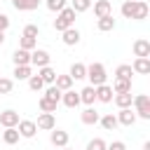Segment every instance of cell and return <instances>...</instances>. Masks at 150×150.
I'll return each instance as SVG.
<instances>
[{"mask_svg":"<svg viewBox=\"0 0 150 150\" xmlns=\"http://www.w3.org/2000/svg\"><path fill=\"white\" fill-rule=\"evenodd\" d=\"M131 105H134L136 117H141V120H150V96L138 94V96L131 98Z\"/></svg>","mask_w":150,"mask_h":150,"instance_id":"2","label":"cell"},{"mask_svg":"<svg viewBox=\"0 0 150 150\" xmlns=\"http://www.w3.org/2000/svg\"><path fill=\"white\" fill-rule=\"evenodd\" d=\"M68 75H70L73 80H84V77H87V66H84V63H73Z\"/></svg>","mask_w":150,"mask_h":150,"instance_id":"28","label":"cell"},{"mask_svg":"<svg viewBox=\"0 0 150 150\" xmlns=\"http://www.w3.org/2000/svg\"><path fill=\"white\" fill-rule=\"evenodd\" d=\"M98 122H101V127L105 129V131H115L120 124H117V115L115 112H105L103 117H98Z\"/></svg>","mask_w":150,"mask_h":150,"instance_id":"19","label":"cell"},{"mask_svg":"<svg viewBox=\"0 0 150 150\" xmlns=\"http://www.w3.org/2000/svg\"><path fill=\"white\" fill-rule=\"evenodd\" d=\"M131 68H134V73H138V75H148V73H150V56H136L134 63H131Z\"/></svg>","mask_w":150,"mask_h":150,"instance_id":"11","label":"cell"},{"mask_svg":"<svg viewBox=\"0 0 150 150\" xmlns=\"http://www.w3.org/2000/svg\"><path fill=\"white\" fill-rule=\"evenodd\" d=\"M91 5H94V14H96V19L112 14V2H110V0H96V2H91Z\"/></svg>","mask_w":150,"mask_h":150,"instance_id":"13","label":"cell"},{"mask_svg":"<svg viewBox=\"0 0 150 150\" xmlns=\"http://www.w3.org/2000/svg\"><path fill=\"white\" fill-rule=\"evenodd\" d=\"M131 75H134L131 63H120V66L115 68V77H127V80H131Z\"/></svg>","mask_w":150,"mask_h":150,"instance_id":"30","label":"cell"},{"mask_svg":"<svg viewBox=\"0 0 150 150\" xmlns=\"http://www.w3.org/2000/svg\"><path fill=\"white\" fill-rule=\"evenodd\" d=\"M14 89V82L9 77H0V94H12Z\"/></svg>","mask_w":150,"mask_h":150,"instance_id":"38","label":"cell"},{"mask_svg":"<svg viewBox=\"0 0 150 150\" xmlns=\"http://www.w3.org/2000/svg\"><path fill=\"white\" fill-rule=\"evenodd\" d=\"M40 2L42 0H12V5H14L16 12H33V9H38Z\"/></svg>","mask_w":150,"mask_h":150,"instance_id":"18","label":"cell"},{"mask_svg":"<svg viewBox=\"0 0 150 150\" xmlns=\"http://www.w3.org/2000/svg\"><path fill=\"white\" fill-rule=\"evenodd\" d=\"M12 61H14V66H30V52L16 49V52L12 54Z\"/></svg>","mask_w":150,"mask_h":150,"instance_id":"21","label":"cell"},{"mask_svg":"<svg viewBox=\"0 0 150 150\" xmlns=\"http://www.w3.org/2000/svg\"><path fill=\"white\" fill-rule=\"evenodd\" d=\"M61 101H63V105H66V108H77V105H80V91L68 89V91H63V94H61Z\"/></svg>","mask_w":150,"mask_h":150,"instance_id":"15","label":"cell"},{"mask_svg":"<svg viewBox=\"0 0 150 150\" xmlns=\"http://www.w3.org/2000/svg\"><path fill=\"white\" fill-rule=\"evenodd\" d=\"M131 91H122V94H115L112 96V101H115V105L117 108H131Z\"/></svg>","mask_w":150,"mask_h":150,"instance_id":"25","label":"cell"},{"mask_svg":"<svg viewBox=\"0 0 150 150\" xmlns=\"http://www.w3.org/2000/svg\"><path fill=\"white\" fill-rule=\"evenodd\" d=\"M61 150H70V148H68V145H66V148H61Z\"/></svg>","mask_w":150,"mask_h":150,"instance_id":"45","label":"cell"},{"mask_svg":"<svg viewBox=\"0 0 150 150\" xmlns=\"http://www.w3.org/2000/svg\"><path fill=\"white\" fill-rule=\"evenodd\" d=\"M98 117H101V115H98V112H96L91 105H87V108L80 112V120H82V124H89V127H91V124H98Z\"/></svg>","mask_w":150,"mask_h":150,"instance_id":"16","label":"cell"},{"mask_svg":"<svg viewBox=\"0 0 150 150\" xmlns=\"http://www.w3.org/2000/svg\"><path fill=\"white\" fill-rule=\"evenodd\" d=\"M23 35H28V38H38V35H40V28H38L35 23H28V26L23 28Z\"/></svg>","mask_w":150,"mask_h":150,"instance_id":"40","label":"cell"},{"mask_svg":"<svg viewBox=\"0 0 150 150\" xmlns=\"http://www.w3.org/2000/svg\"><path fill=\"white\" fill-rule=\"evenodd\" d=\"M28 87H30L33 91H40V89L45 87V82L40 80V75H30V77H28Z\"/></svg>","mask_w":150,"mask_h":150,"instance_id":"37","label":"cell"},{"mask_svg":"<svg viewBox=\"0 0 150 150\" xmlns=\"http://www.w3.org/2000/svg\"><path fill=\"white\" fill-rule=\"evenodd\" d=\"M115 115H117V124H122V127H134L138 120L131 108H120V112H115Z\"/></svg>","mask_w":150,"mask_h":150,"instance_id":"6","label":"cell"},{"mask_svg":"<svg viewBox=\"0 0 150 150\" xmlns=\"http://www.w3.org/2000/svg\"><path fill=\"white\" fill-rule=\"evenodd\" d=\"M16 129H19V136H21V138H33V136L38 134V127H35L33 120H19Z\"/></svg>","mask_w":150,"mask_h":150,"instance_id":"7","label":"cell"},{"mask_svg":"<svg viewBox=\"0 0 150 150\" xmlns=\"http://www.w3.org/2000/svg\"><path fill=\"white\" fill-rule=\"evenodd\" d=\"M19 129L16 127H5V131H2V141L7 143V145H14V143H19Z\"/></svg>","mask_w":150,"mask_h":150,"instance_id":"23","label":"cell"},{"mask_svg":"<svg viewBox=\"0 0 150 150\" xmlns=\"http://www.w3.org/2000/svg\"><path fill=\"white\" fill-rule=\"evenodd\" d=\"M33 73H30V66H14V77L16 80H28Z\"/></svg>","mask_w":150,"mask_h":150,"instance_id":"32","label":"cell"},{"mask_svg":"<svg viewBox=\"0 0 150 150\" xmlns=\"http://www.w3.org/2000/svg\"><path fill=\"white\" fill-rule=\"evenodd\" d=\"M49 61H52V56H49L47 49H33L30 52V66L42 68V66H49Z\"/></svg>","mask_w":150,"mask_h":150,"instance_id":"5","label":"cell"},{"mask_svg":"<svg viewBox=\"0 0 150 150\" xmlns=\"http://www.w3.org/2000/svg\"><path fill=\"white\" fill-rule=\"evenodd\" d=\"M35 47H38V38H28V35H21V40H19V49L33 52Z\"/></svg>","mask_w":150,"mask_h":150,"instance_id":"29","label":"cell"},{"mask_svg":"<svg viewBox=\"0 0 150 150\" xmlns=\"http://www.w3.org/2000/svg\"><path fill=\"white\" fill-rule=\"evenodd\" d=\"M38 105H40V110H42V112H54L59 103H56V101H52V98H47V96H42V98L38 101Z\"/></svg>","mask_w":150,"mask_h":150,"instance_id":"31","label":"cell"},{"mask_svg":"<svg viewBox=\"0 0 150 150\" xmlns=\"http://www.w3.org/2000/svg\"><path fill=\"white\" fill-rule=\"evenodd\" d=\"M61 94H63V91H61V89H56L54 84H49V87L45 89V96H47V98H52V101H56V103L61 101Z\"/></svg>","mask_w":150,"mask_h":150,"instance_id":"34","label":"cell"},{"mask_svg":"<svg viewBox=\"0 0 150 150\" xmlns=\"http://www.w3.org/2000/svg\"><path fill=\"white\" fill-rule=\"evenodd\" d=\"M143 150H150V143H143Z\"/></svg>","mask_w":150,"mask_h":150,"instance_id":"44","label":"cell"},{"mask_svg":"<svg viewBox=\"0 0 150 150\" xmlns=\"http://www.w3.org/2000/svg\"><path fill=\"white\" fill-rule=\"evenodd\" d=\"M75 9L73 7H63L61 12H56V19H54V28L59 30V33H63L66 28H70L73 23H75Z\"/></svg>","mask_w":150,"mask_h":150,"instance_id":"1","label":"cell"},{"mask_svg":"<svg viewBox=\"0 0 150 150\" xmlns=\"http://www.w3.org/2000/svg\"><path fill=\"white\" fill-rule=\"evenodd\" d=\"M112 91H115V94L131 91V80H127V77H115V82H112Z\"/></svg>","mask_w":150,"mask_h":150,"instance_id":"27","label":"cell"},{"mask_svg":"<svg viewBox=\"0 0 150 150\" xmlns=\"http://www.w3.org/2000/svg\"><path fill=\"white\" fill-rule=\"evenodd\" d=\"M35 127H38V129H42V131H52V129L56 127L54 112H40V115H38V122H35Z\"/></svg>","mask_w":150,"mask_h":150,"instance_id":"8","label":"cell"},{"mask_svg":"<svg viewBox=\"0 0 150 150\" xmlns=\"http://www.w3.org/2000/svg\"><path fill=\"white\" fill-rule=\"evenodd\" d=\"M49 12H61L63 7H68V0H45Z\"/></svg>","mask_w":150,"mask_h":150,"instance_id":"33","label":"cell"},{"mask_svg":"<svg viewBox=\"0 0 150 150\" xmlns=\"http://www.w3.org/2000/svg\"><path fill=\"white\" fill-rule=\"evenodd\" d=\"M87 150H105V141L103 138H91L87 143Z\"/></svg>","mask_w":150,"mask_h":150,"instance_id":"39","label":"cell"},{"mask_svg":"<svg viewBox=\"0 0 150 150\" xmlns=\"http://www.w3.org/2000/svg\"><path fill=\"white\" fill-rule=\"evenodd\" d=\"M148 14H150L148 2H145V0H134V12H131V19L143 21V19H148Z\"/></svg>","mask_w":150,"mask_h":150,"instance_id":"9","label":"cell"},{"mask_svg":"<svg viewBox=\"0 0 150 150\" xmlns=\"http://www.w3.org/2000/svg\"><path fill=\"white\" fill-rule=\"evenodd\" d=\"M94 89H96V101H101V103H110L112 96H115V91H112L110 84H98Z\"/></svg>","mask_w":150,"mask_h":150,"instance_id":"12","label":"cell"},{"mask_svg":"<svg viewBox=\"0 0 150 150\" xmlns=\"http://www.w3.org/2000/svg\"><path fill=\"white\" fill-rule=\"evenodd\" d=\"M73 77L70 75H56V80H54V87L56 89H61V91H68V89H73Z\"/></svg>","mask_w":150,"mask_h":150,"instance_id":"24","label":"cell"},{"mask_svg":"<svg viewBox=\"0 0 150 150\" xmlns=\"http://www.w3.org/2000/svg\"><path fill=\"white\" fill-rule=\"evenodd\" d=\"M96 28H98L101 33H108V30H112V28H115V19H112V14H108V16H101V19L96 21Z\"/></svg>","mask_w":150,"mask_h":150,"instance_id":"26","label":"cell"},{"mask_svg":"<svg viewBox=\"0 0 150 150\" xmlns=\"http://www.w3.org/2000/svg\"><path fill=\"white\" fill-rule=\"evenodd\" d=\"M5 42V30H0V45Z\"/></svg>","mask_w":150,"mask_h":150,"instance_id":"43","label":"cell"},{"mask_svg":"<svg viewBox=\"0 0 150 150\" xmlns=\"http://www.w3.org/2000/svg\"><path fill=\"white\" fill-rule=\"evenodd\" d=\"M120 12H122V16H124V19H131V12H134V0H124V2H122V7H120Z\"/></svg>","mask_w":150,"mask_h":150,"instance_id":"36","label":"cell"},{"mask_svg":"<svg viewBox=\"0 0 150 150\" xmlns=\"http://www.w3.org/2000/svg\"><path fill=\"white\" fill-rule=\"evenodd\" d=\"M49 141H52V145L54 148H66L68 145V141H70V136H68V131H63V129H52L49 131Z\"/></svg>","mask_w":150,"mask_h":150,"instance_id":"4","label":"cell"},{"mask_svg":"<svg viewBox=\"0 0 150 150\" xmlns=\"http://www.w3.org/2000/svg\"><path fill=\"white\" fill-rule=\"evenodd\" d=\"M87 77L91 82V87H98V84H105V66L103 63H89L87 66Z\"/></svg>","mask_w":150,"mask_h":150,"instance_id":"3","label":"cell"},{"mask_svg":"<svg viewBox=\"0 0 150 150\" xmlns=\"http://www.w3.org/2000/svg\"><path fill=\"white\" fill-rule=\"evenodd\" d=\"M7 28H9V16L0 14V30H7Z\"/></svg>","mask_w":150,"mask_h":150,"instance_id":"42","label":"cell"},{"mask_svg":"<svg viewBox=\"0 0 150 150\" xmlns=\"http://www.w3.org/2000/svg\"><path fill=\"white\" fill-rule=\"evenodd\" d=\"M94 101H96V89L89 84V87H84V89L80 91V103H84V105H94Z\"/></svg>","mask_w":150,"mask_h":150,"instance_id":"22","label":"cell"},{"mask_svg":"<svg viewBox=\"0 0 150 150\" xmlns=\"http://www.w3.org/2000/svg\"><path fill=\"white\" fill-rule=\"evenodd\" d=\"M38 75H40V80H42L45 84H54V80H56V70H54L52 66H42V68H38Z\"/></svg>","mask_w":150,"mask_h":150,"instance_id":"20","label":"cell"},{"mask_svg":"<svg viewBox=\"0 0 150 150\" xmlns=\"http://www.w3.org/2000/svg\"><path fill=\"white\" fill-rule=\"evenodd\" d=\"M80 38H82V35H80V30H77V28H73V26H70V28H66V30L61 33V40H63V45H68V47H75V45L80 42Z\"/></svg>","mask_w":150,"mask_h":150,"instance_id":"10","label":"cell"},{"mask_svg":"<svg viewBox=\"0 0 150 150\" xmlns=\"http://www.w3.org/2000/svg\"><path fill=\"white\" fill-rule=\"evenodd\" d=\"M70 7L75 12H87L91 7V0H70Z\"/></svg>","mask_w":150,"mask_h":150,"instance_id":"35","label":"cell"},{"mask_svg":"<svg viewBox=\"0 0 150 150\" xmlns=\"http://www.w3.org/2000/svg\"><path fill=\"white\" fill-rule=\"evenodd\" d=\"M0 124L2 127H16L19 124V112L16 110H2L0 112Z\"/></svg>","mask_w":150,"mask_h":150,"instance_id":"17","label":"cell"},{"mask_svg":"<svg viewBox=\"0 0 150 150\" xmlns=\"http://www.w3.org/2000/svg\"><path fill=\"white\" fill-rule=\"evenodd\" d=\"M134 56H150V40H145V38H138L136 42H134Z\"/></svg>","mask_w":150,"mask_h":150,"instance_id":"14","label":"cell"},{"mask_svg":"<svg viewBox=\"0 0 150 150\" xmlns=\"http://www.w3.org/2000/svg\"><path fill=\"white\" fill-rule=\"evenodd\" d=\"M105 150H127V143L124 141H112V143H105Z\"/></svg>","mask_w":150,"mask_h":150,"instance_id":"41","label":"cell"}]
</instances>
